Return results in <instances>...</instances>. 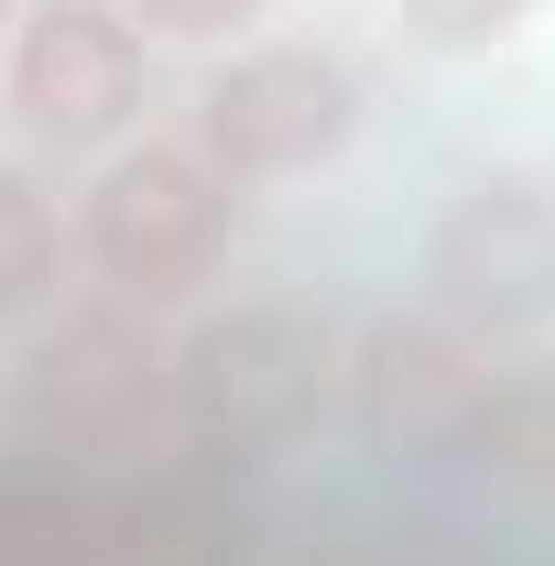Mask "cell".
I'll return each instance as SVG.
<instances>
[{
    "mask_svg": "<svg viewBox=\"0 0 555 566\" xmlns=\"http://www.w3.org/2000/svg\"><path fill=\"white\" fill-rule=\"evenodd\" d=\"M11 415L33 436V458H98V447H132L153 415H175V338L164 316L87 294L66 327L33 349Z\"/></svg>",
    "mask_w": 555,
    "mask_h": 566,
    "instance_id": "5b68a950",
    "label": "cell"
},
{
    "mask_svg": "<svg viewBox=\"0 0 555 566\" xmlns=\"http://www.w3.org/2000/svg\"><path fill=\"white\" fill-rule=\"evenodd\" d=\"M66 273H76V218H66V197H55L33 164L0 153V327H22Z\"/></svg>",
    "mask_w": 555,
    "mask_h": 566,
    "instance_id": "ba28073f",
    "label": "cell"
},
{
    "mask_svg": "<svg viewBox=\"0 0 555 566\" xmlns=\"http://www.w3.org/2000/svg\"><path fill=\"white\" fill-rule=\"evenodd\" d=\"M153 55L164 44L121 0H22V33H11V66H0V109L55 164H109L121 142H142Z\"/></svg>",
    "mask_w": 555,
    "mask_h": 566,
    "instance_id": "277c9868",
    "label": "cell"
},
{
    "mask_svg": "<svg viewBox=\"0 0 555 566\" xmlns=\"http://www.w3.org/2000/svg\"><path fill=\"white\" fill-rule=\"evenodd\" d=\"M359 66L316 33H251L208 55L197 76V109H186V142L208 153L229 186H294V175H327L348 142H359Z\"/></svg>",
    "mask_w": 555,
    "mask_h": 566,
    "instance_id": "3957f363",
    "label": "cell"
},
{
    "mask_svg": "<svg viewBox=\"0 0 555 566\" xmlns=\"http://www.w3.org/2000/svg\"><path fill=\"white\" fill-rule=\"evenodd\" d=\"M425 294L469 338L555 316V186H534V175L458 186L447 218H436V240H425Z\"/></svg>",
    "mask_w": 555,
    "mask_h": 566,
    "instance_id": "8992f818",
    "label": "cell"
},
{
    "mask_svg": "<svg viewBox=\"0 0 555 566\" xmlns=\"http://www.w3.org/2000/svg\"><path fill=\"white\" fill-rule=\"evenodd\" d=\"M534 11L545 0H392L404 44H425V55H501Z\"/></svg>",
    "mask_w": 555,
    "mask_h": 566,
    "instance_id": "9c48e42d",
    "label": "cell"
},
{
    "mask_svg": "<svg viewBox=\"0 0 555 566\" xmlns=\"http://www.w3.org/2000/svg\"><path fill=\"white\" fill-rule=\"evenodd\" d=\"M480 392H490V370L469 359L458 316H381L370 338H348V370H338V415L370 447H447L458 458Z\"/></svg>",
    "mask_w": 555,
    "mask_h": 566,
    "instance_id": "52a82bcc",
    "label": "cell"
},
{
    "mask_svg": "<svg viewBox=\"0 0 555 566\" xmlns=\"http://www.w3.org/2000/svg\"><path fill=\"white\" fill-rule=\"evenodd\" d=\"M121 11H132L164 55H229V44H251L273 22V0H121Z\"/></svg>",
    "mask_w": 555,
    "mask_h": 566,
    "instance_id": "30bf717a",
    "label": "cell"
},
{
    "mask_svg": "<svg viewBox=\"0 0 555 566\" xmlns=\"http://www.w3.org/2000/svg\"><path fill=\"white\" fill-rule=\"evenodd\" d=\"M66 218H76V273L109 305L175 316L229 273V251L251 229V186H229L186 132H142L109 164H87Z\"/></svg>",
    "mask_w": 555,
    "mask_h": 566,
    "instance_id": "6da1fadb",
    "label": "cell"
},
{
    "mask_svg": "<svg viewBox=\"0 0 555 566\" xmlns=\"http://www.w3.org/2000/svg\"><path fill=\"white\" fill-rule=\"evenodd\" d=\"M338 370L348 338L305 294H251L197 338H175V436L208 469H262L338 403Z\"/></svg>",
    "mask_w": 555,
    "mask_h": 566,
    "instance_id": "7a4b0ae2",
    "label": "cell"
},
{
    "mask_svg": "<svg viewBox=\"0 0 555 566\" xmlns=\"http://www.w3.org/2000/svg\"><path fill=\"white\" fill-rule=\"evenodd\" d=\"M11 33H22V0H0V66H11Z\"/></svg>",
    "mask_w": 555,
    "mask_h": 566,
    "instance_id": "8fae6325",
    "label": "cell"
}]
</instances>
